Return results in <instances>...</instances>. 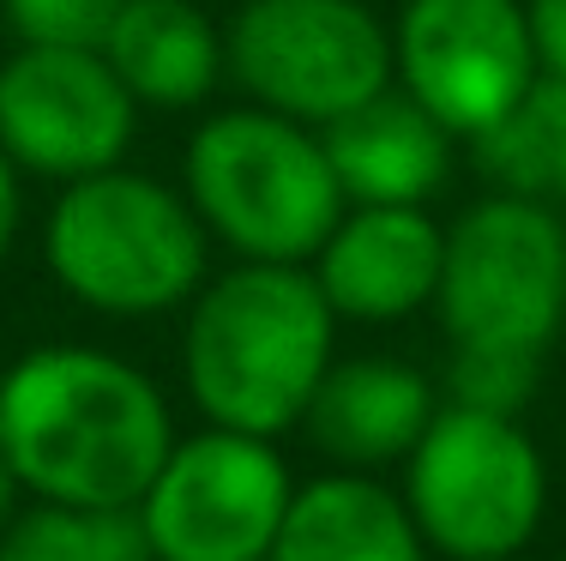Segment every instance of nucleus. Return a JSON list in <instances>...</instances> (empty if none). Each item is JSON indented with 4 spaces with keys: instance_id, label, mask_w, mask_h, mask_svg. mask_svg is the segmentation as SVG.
<instances>
[{
    "instance_id": "1",
    "label": "nucleus",
    "mask_w": 566,
    "mask_h": 561,
    "mask_svg": "<svg viewBox=\"0 0 566 561\" xmlns=\"http://www.w3.org/2000/svg\"><path fill=\"white\" fill-rule=\"evenodd\" d=\"M169 393L103 344H36L0 368V459L24 501L139 507L175 447Z\"/></svg>"
},
{
    "instance_id": "2",
    "label": "nucleus",
    "mask_w": 566,
    "mask_h": 561,
    "mask_svg": "<svg viewBox=\"0 0 566 561\" xmlns=\"http://www.w3.org/2000/svg\"><path fill=\"white\" fill-rule=\"evenodd\" d=\"M181 381L206 423L283 440L338 363V314L307 266L235 260L181 309Z\"/></svg>"
},
{
    "instance_id": "3",
    "label": "nucleus",
    "mask_w": 566,
    "mask_h": 561,
    "mask_svg": "<svg viewBox=\"0 0 566 561\" xmlns=\"http://www.w3.org/2000/svg\"><path fill=\"white\" fill-rule=\"evenodd\" d=\"M43 260L78 309L103 320H157L181 314L211 278V236L181 187L115 164L55 187Z\"/></svg>"
},
{
    "instance_id": "4",
    "label": "nucleus",
    "mask_w": 566,
    "mask_h": 561,
    "mask_svg": "<svg viewBox=\"0 0 566 561\" xmlns=\"http://www.w3.org/2000/svg\"><path fill=\"white\" fill-rule=\"evenodd\" d=\"M181 194L211 242L235 260L307 266L344 218V187L319 127H302L260 103L211 110L187 133Z\"/></svg>"
},
{
    "instance_id": "5",
    "label": "nucleus",
    "mask_w": 566,
    "mask_h": 561,
    "mask_svg": "<svg viewBox=\"0 0 566 561\" xmlns=\"http://www.w3.org/2000/svg\"><path fill=\"white\" fill-rule=\"evenodd\" d=\"M398 471V496L410 507L428 555L440 561L524 555L543 531L548 465L518 417L440 398L434 423Z\"/></svg>"
},
{
    "instance_id": "6",
    "label": "nucleus",
    "mask_w": 566,
    "mask_h": 561,
    "mask_svg": "<svg viewBox=\"0 0 566 561\" xmlns=\"http://www.w3.org/2000/svg\"><path fill=\"white\" fill-rule=\"evenodd\" d=\"M434 314L452 351H531L566 326V224L524 194H476L447 224Z\"/></svg>"
},
{
    "instance_id": "7",
    "label": "nucleus",
    "mask_w": 566,
    "mask_h": 561,
    "mask_svg": "<svg viewBox=\"0 0 566 561\" xmlns=\"http://www.w3.org/2000/svg\"><path fill=\"white\" fill-rule=\"evenodd\" d=\"M223 55L241 103L332 127L392 85V24L368 0H241Z\"/></svg>"
},
{
    "instance_id": "8",
    "label": "nucleus",
    "mask_w": 566,
    "mask_h": 561,
    "mask_svg": "<svg viewBox=\"0 0 566 561\" xmlns=\"http://www.w3.org/2000/svg\"><path fill=\"white\" fill-rule=\"evenodd\" d=\"M295 471L277 440L199 423L175 435L139 496V526L151 561H265L290 513Z\"/></svg>"
},
{
    "instance_id": "9",
    "label": "nucleus",
    "mask_w": 566,
    "mask_h": 561,
    "mask_svg": "<svg viewBox=\"0 0 566 561\" xmlns=\"http://www.w3.org/2000/svg\"><path fill=\"white\" fill-rule=\"evenodd\" d=\"M543 79L524 0H403L392 19V85L458 145H476Z\"/></svg>"
},
{
    "instance_id": "10",
    "label": "nucleus",
    "mask_w": 566,
    "mask_h": 561,
    "mask_svg": "<svg viewBox=\"0 0 566 561\" xmlns=\"http://www.w3.org/2000/svg\"><path fill=\"white\" fill-rule=\"evenodd\" d=\"M139 103L103 61V49L19 43L0 61V152L36 181H78L127 164Z\"/></svg>"
},
{
    "instance_id": "11",
    "label": "nucleus",
    "mask_w": 566,
    "mask_h": 561,
    "mask_svg": "<svg viewBox=\"0 0 566 561\" xmlns=\"http://www.w3.org/2000/svg\"><path fill=\"white\" fill-rule=\"evenodd\" d=\"M447 224L428 206H344L332 236L307 260L332 314L356 326H398L434 309Z\"/></svg>"
},
{
    "instance_id": "12",
    "label": "nucleus",
    "mask_w": 566,
    "mask_h": 561,
    "mask_svg": "<svg viewBox=\"0 0 566 561\" xmlns=\"http://www.w3.org/2000/svg\"><path fill=\"white\" fill-rule=\"evenodd\" d=\"M440 411V386L403 356H338L307 398L302 435L332 471H392Z\"/></svg>"
},
{
    "instance_id": "13",
    "label": "nucleus",
    "mask_w": 566,
    "mask_h": 561,
    "mask_svg": "<svg viewBox=\"0 0 566 561\" xmlns=\"http://www.w3.org/2000/svg\"><path fill=\"white\" fill-rule=\"evenodd\" d=\"M319 139L344 187V206H428L452 181L458 157V139L398 85L319 127Z\"/></svg>"
},
{
    "instance_id": "14",
    "label": "nucleus",
    "mask_w": 566,
    "mask_h": 561,
    "mask_svg": "<svg viewBox=\"0 0 566 561\" xmlns=\"http://www.w3.org/2000/svg\"><path fill=\"white\" fill-rule=\"evenodd\" d=\"M103 61L127 85L139 110L193 115L206 110L229 79L223 24H211L193 0H127L103 37Z\"/></svg>"
},
{
    "instance_id": "15",
    "label": "nucleus",
    "mask_w": 566,
    "mask_h": 561,
    "mask_svg": "<svg viewBox=\"0 0 566 561\" xmlns=\"http://www.w3.org/2000/svg\"><path fill=\"white\" fill-rule=\"evenodd\" d=\"M265 561H428V543L392 484L326 465L295 484Z\"/></svg>"
},
{
    "instance_id": "16",
    "label": "nucleus",
    "mask_w": 566,
    "mask_h": 561,
    "mask_svg": "<svg viewBox=\"0 0 566 561\" xmlns=\"http://www.w3.org/2000/svg\"><path fill=\"white\" fill-rule=\"evenodd\" d=\"M470 157L494 194H524L566 211V79L543 73L512 103V115L470 145Z\"/></svg>"
},
{
    "instance_id": "17",
    "label": "nucleus",
    "mask_w": 566,
    "mask_h": 561,
    "mask_svg": "<svg viewBox=\"0 0 566 561\" xmlns=\"http://www.w3.org/2000/svg\"><path fill=\"white\" fill-rule=\"evenodd\" d=\"M0 561H151L139 507H49L24 501L0 531Z\"/></svg>"
},
{
    "instance_id": "18",
    "label": "nucleus",
    "mask_w": 566,
    "mask_h": 561,
    "mask_svg": "<svg viewBox=\"0 0 566 561\" xmlns=\"http://www.w3.org/2000/svg\"><path fill=\"white\" fill-rule=\"evenodd\" d=\"M543 381V356L531 351H452L447 363V405L494 411V417H524Z\"/></svg>"
},
{
    "instance_id": "19",
    "label": "nucleus",
    "mask_w": 566,
    "mask_h": 561,
    "mask_svg": "<svg viewBox=\"0 0 566 561\" xmlns=\"http://www.w3.org/2000/svg\"><path fill=\"white\" fill-rule=\"evenodd\" d=\"M127 0H0L12 43L36 49H103L115 12Z\"/></svg>"
},
{
    "instance_id": "20",
    "label": "nucleus",
    "mask_w": 566,
    "mask_h": 561,
    "mask_svg": "<svg viewBox=\"0 0 566 561\" xmlns=\"http://www.w3.org/2000/svg\"><path fill=\"white\" fill-rule=\"evenodd\" d=\"M524 7H531V37L543 73L566 79V0H524Z\"/></svg>"
},
{
    "instance_id": "21",
    "label": "nucleus",
    "mask_w": 566,
    "mask_h": 561,
    "mask_svg": "<svg viewBox=\"0 0 566 561\" xmlns=\"http://www.w3.org/2000/svg\"><path fill=\"white\" fill-rule=\"evenodd\" d=\"M19 230H24V176H19V164L0 152V266L19 248Z\"/></svg>"
},
{
    "instance_id": "22",
    "label": "nucleus",
    "mask_w": 566,
    "mask_h": 561,
    "mask_svg": "<svg viewBox=\"0 0 566 561\" xmlns=\"http://www.w3.org/2000/svg\"><path fill=\"white\" fill-rule=\"evenodd\" d=\"M24 507V489H19V477L7 471V459H0V531L12 526V513Z\"/></svg>"
},
{
    "instance_id": "23",
    "label": "nucleus",
    "mask_w": 566,
    "mask_h": 561,
    "mask_svg": "<svg viewBox=\"0 0 566 561\" xmlns=\"http://www.w3.org/2000/svg\"><path fill=\"white\" fill-rule=\"evenodd\" d=\"M476 561H518V555H476Z\"/></svg>"
},
{
    "instance_id": "24",
    "label": "nucleus",
    "mask_w": 566,
    "mask_h": 561,
    "mask_svg": "<svg viewBox=\"0 0 566 561\" xmlns=\"http://www.w3.org/2000/svg\"><path fill=\"white\" fill-rule=\"evenodd\" d=\"M560 224H566V211H560Z\"/></svg>"
}]
</instances>
